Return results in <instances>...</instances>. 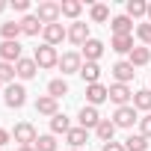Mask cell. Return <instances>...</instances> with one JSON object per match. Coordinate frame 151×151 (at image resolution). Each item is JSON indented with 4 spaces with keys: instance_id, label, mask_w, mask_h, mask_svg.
Listing matches in <instances>:
<instances>
[{
    "instance_id": "obj_3",
    "label": "cell",
    "mask_w": 151,
    "mask_h": 151,
    "mask_svg": "<svg viewBox=\"0 0 151 151\" xmlns=\"http://www.w3.org/2000/svg\"><path fill=\"white\" fill-rule=\"evenodd\" d=\"M33 59H36V65H39V68H53V65H59L56 47H50V45H42V47H36Z\"/></svg>"
},
{
    "instance_id": "obj_38",
    "label": "cell",
    "mask_w": 151,
    "mask_h": 151,
    "mask_svg": "<svg viewBox=\"0 0 151 151\" xmlns=\"http://www.w3.org/2000/svg\"><path fill=\"white\" fill-rule=\"evenodd\" d=\"M9 136H12V133H9V130H3V127H0V148H3V145H6V142H9Z\"/></svg>"
},
{
    "instance_id": "obj_37",
    "label": "cell",
    "mask_w": 151,
    "mask_h": 151,
    "mask_svg": "<svg viewBox=\"0 0 151 151\" xmlns=\"http://www.w3.org/2000/svg\"><path fill=\"white\" fill-rule=\"evenodd\" d=\"M104 151H127L124 142H104Z\"/></svg>"
},
{
    "instance_id": "obj_41",
    "label": "cell",
    "mask_w": 151,
    "mask_h": 151,
    "mask_svg": "<svg viewBox=\"0 0 151 151\" xmlns=\"http://www.w3.org/2000/svg\"><path fill=\"white\" fill-rule=\"evenodd\" d=\"M148 18H151V3H148Z\"/></svg>"
},
{
    "instance_id": "obj_6",
    "label": "cell",
    "mask_w": 151,
    "mask_h": 151,
    "mask_svg": "<svg viewBox=\"0 0 151 151\" xmlns=\"http://www.w3.org/2000/svg\"><path fill=\"white\" fill-rule=\"evenodd\" d=\"M136 122H139V116H136V107H130V104L127 107H119L116 116H113V124L116 127H133Z\"/></svg>"
},
{
    "instance_id": "obj_31",
    "label": "cell",
    "mask_w": 151,
    "mask_h": 151,
    "mask_svg": "<svg viewBox=\"0 0 151 151\" xmlns=\"http://www.w3.org/2000/svg\"><path fill=\"white\" fill-rule=\"evenodd\" d=\"M89 15H92V21H95V24H104V21H110V6L95 3V6L89 9Z\"/></svg>"
},
{
    "instance_id": "obj_29",
    "label": "cell",
    "mask_w": 151,
    "mask_h": 151,
    "mask_svg": "<svg viewBox=\"0 0 151 151\" xmlns=\"http://www.w3.org/2000/svg\"><path fill=\"white\" fill-rule=\"evenodd\" d=\"M47 95L59 101L62 95H68V83H65L62 77H56V80H50V83H47Z\"/></svg>"
},
{
    "instance_id": "obj_21",
    "label": "cell",
    "mask_w": 151,
    "mask_h": 151,
    "mask_svg": "<svg viewBox=\"0 0 151 151\" xmlns=\"http://www.w3.org/2000/svg\"><path fill=\"white\" fill-rule=\"evenodd\" d=\"M86 139H89V130H83V127H71V130L65 133V142H68L71 148H77V151H80V145H83Z\"/></svg>"
},
{
    "instance_id": "obj_12",
    "label": "cell",
    "mask_w": 151,
    "mask_h": 151,
    "mask_svg": "<svg viewBox=\"0 0 151 151\" xmlns=\"http://www.w3.org/2000/svg\"><path fill=\"white\" fill-rule=\"evenodd\" d=\"M113 77H116V83H127V80H133V77H136V68H133L127 59H122V62H116V65H113Z\"/></svg>"
},
{
    "instance_id": "obj_35",
    "label": "cell",
    "mask_w": 151,
    "mask_h": 151,
    "mask_svg": "<svg viewBox=\"0 0 151 151\" xmlns=\"http://www.w3.org/2000/svg\"><path fill=\"white\" fill-rule=\"evenodd\" d=\"M139 133H142L145 139L151 136V116H142V119H139Z\"/></svg>"
},
{
    "instance_id": "obj_23",
    "label": "cell",
    "mask_w": 151,
    "mask_h": 151,
    "mask_svg": "<svg viewBox=\"0 0 151 151\" xmlns=\"http://www.w3.org/2000/svg\"><path fill=\"white\" fill-rule=\"evenodd\" d=\"M136 45H133V36H113V50L116 53H130Z\"/></svg>"
},
{
    "instance_id": "obj_30",
    "label": "cell",
    "mask_w": 151,
    "mask_h": 151,
    "mask_svg": "<svg viewBox=\"0 0 151 151\" xmlns=\"http://www.w3.org/2000/svg\"><path fill=\"white\" fill-rule=\"evenodd\" d=\"M133 107H136V110H151V89L133 92Z\"/></svg>"
},
{
    "instance_id": "obj_16",
    "label": "cell",
    "mask_w": 151,
    "mask_h": 151,
    "mask_svg": "<svg viewBox=\"0 0 151 151\" xmlns=\"http://www.w3.org/2000/svg\"><path fill=\"white\" fill-rule=\"evenodd\" d=\"M77 122H80V127H83V130H89V127H98V124H101L98 107H83V110H80V116H77Z\"/></svg>"
},
{
    "instance_id": "obj_8",
    "label": "cell",
    "mask_w": 151,
    "mask_h": 151,
    "mask_svg": "<svg viewBox=\"0 0 151 151\" xmlns=\"http://www.w3.org/2000/svg\"><path fill=\"white\" fill-rule=\"evenodd\" d=\"M42 36H45V45H50V47H56L62 39H68V30L62 27V24H47L45 30H42Z\"/></svg>"
},
{
    "instance_id": "obj_42",
    "label": "cell",
    "mask_w": 151,
    "mask_h": 151,
    "mask_svg": "<svg viewBox=\"0 0 151 151\" xmlns=\"http://www.w3.org/2000/svg\"><path fill=\"white\" fill-rule=\"evenodd\" d=\"M71 151H77V148H71Z\"/></svg>"
},
{
    "instance_id": "obj_25",
    "label": "cell",
    "mask_w": 151,
    "mask_h": 151,
    "mask_svg": "<svg viewBox=\"0 0 151 151\" xmlns=\"http://www.w3.org/2000/svg\"><path fill=\"white\" fill-rule=\"evenodd\" d=\"M95 133H98V139H101V142H113V133H116V124H113L110 119H101V124L95 127Z\"/></svg>"
},
{
    "instance_id": "obj_15",
    "label": "cell",
    "mask_w": 151,
    "mask_h": 151,
    "mask_svg": "<svg viewBox=\"0 0 151 151\" xmlns=\"http://www.w3.org/2000/svg\"><path fill=\"white\" fill-rule=\"evenodd\" d=\"M127 62H130L133 68H139V65H148V62H151V47H148V45H139V47H133V50L127 53Z\"/></svg>"
},
{
    "instance_id": "obj_9",
    "label": "cell",
    "mask_w": 151,
    "mask_h": 151,
    "mask_svg": "<svg viewBox=\"0 0 151 151\" xmlns=\"http://www.w3.org/2000/svg\"><path fill=\"white\" fill-rule=\"evenodd\" d=\"M110 101L119 104V107H127V101H133V92L127 83H113L110 86Z\"/></svg>"
},
{
    "instance_id": "obj_1",
    "label": "cell",
    "mask_w": 151,
    "mask_h": 151,
    "mask_svg": "<svg viewBox=\"0 0 151 151\" xmlns=\"http://www.w3.org/2000/svg\"><path fill=\"white\" fill-rule=\"evenodd\" d=\"M3 101H6L9 110H21V107L27 104V89H24L21 83H9L6 92H3Z\"/></svg>"
},
{
    "instance_id": "obj_17",
    "label": "cell",
    "mask_w": 151,
    "mask_h": 151,
    "mask_svg": "<svg viewBox=\"0 0 151 151\" xmlns=\"http://www.w3.org/2000/svg\"><path fill=\"white\" fill-rule=\"evenodd\" d=\"M110 27H113V36H130V33H133V21H130L127 15H116V18L110 21Z\"/></svg>"
},
{
    "instance_id": "obj_32",
    "label": "cell",
    "mask_w": 151,
    "mask_h": 151,
    "mask_svg": "<svg viewBox=\"0 0 151 151\" xmlns=\"http://www.w3.org/2000/svg\"><path fill=\"white\" fill-rule=\"evenodd\" d=\"M33 148H36V151H56V136H53V133H45V136L36 139Z\"/></svg>"
},
{
    "instance_id": "obj_39",
    "label": "cell",
    "mask_w": 151,
    "mask_h": 151,
    "mask_svg": "<svg viewBox=\"0 0 151 151\" xmlns=\"http://www.w3.org/2000/svg\"><path fill=\"white\" fill-rule=\"evenodd\" d=\"M18 151H36V148H33V145H21Z\"/></svg>"
},
{
    "instance_id": "obj_27",
    "label": "cell",
    "mask_w": 151,
    "mask_h": 151,
    "mask_svg": "<svg viewBox=\"0 0 151 151\" xmlns=\"http://www.w3.org/2000/svg\"><path fill=\"white\" fill-rule=\"evenodd\" d=\"M142 15H148V3L145 0H127V18L133 21V18H142Z\"/></svg>"
},
{
    "instance_id": "obj_2",
    "label": "cell",
    "mask_w": 151,
    "mask_h": 151,
    "mask_svg": "<svg viewBox=\"0 0 151 151\" xmlns=\"http://www.w3.org/2000/svg\"><path fill=\"white\" fill-rule=\"evenodd\" d=\"M12 139L18 142V148H21V145H36L39 133H36V127H33L30 122H21V124H15V130H12Z\"/></svg>"
},
{
    "instance_id": "obj_5",
    "label": "cell",
    "mask_w": 151,
    "mask_h": 151,
    "mask_svg": "<svg viewBox=\"0 0 151 151\" xmlns=\"http://www.w3.org/2000/svg\"><path fill=\"white\" fill-rule=\"evenodd\" d=\"M59 15H62V9H59V3H39V9H36V18L47 27V24H59Z\"/></svg>"
},
{
    "instance_id": "obj_34",
    "label": "cell",
    "mask_w": 151,
    "mask_h": 151,
    "mask_svg": "<svg viewBox=\"0 0 151 151\" xmlns=\"http://www.w3.org/2000/svg\"><path fill=\"white\" fill-rule=\"evenodd\" d=\"M136 36H139V42H145L151 47V24H139L136 27Z\"/></svg>"
},
{
    "instance_id": "obj_28",
    "label": "cell",
    "mask_w": 151,
    "mask_h": 151,
    "mask_svg": "<svg viewBox=\"0 0 151 151\" xmlns=\"http://www.w3.org/2000/svg\"><path fill=\"white\" fill-rule=\"evenodd\" d=\"M59 9H62V15H65V18H77V15L83 12V3H80V0H62Z\"/></svg>"
},
{
    "instance_id": "obj_24",
    "label": "cell",
    "mask_w": 151,
    "mask_h": 151,
    "mask_svg": "<svg viewBox=\"0 0 151 151\" xmlns=\"http://www.w3.org/2000/svg\"><path fill=\"white\" fill-rule=\"evenodd\" d=\"M68 130H71L68 116H65V113H56V116L50 119V133H68Z\"/></svg>"
},
{
    "instance_id": "obj_19",
    "label": "cell",
    "mask_w": 151,
    "mask_h": 151,
    "mask_svg": "<svg viewBox=\"0 0 151 151\" xmlns=\"http://www.w3.org/2000/svg\"><path fill=\"white\" fill-rule=\"evenodd\" d=\"M42 30H45V24H42L36 15H24V18H21V33H24V36H39Z\"/></svg>"
},
{
    "instance_id": "obj_20",
    "label": "cell",
    "mask_w": 151,
    "mask_h": 151,
    "mask_svg": "<svg viewBox=\"0 0 151 151\" xmlns=\"http://www.w3.org/2000/svg\"><path fill=\"white\" fill-rule=\"evenodd\" d=\"M36 113H39V116H50V119H53V116L59 113V110H56V98H50V95H42V98L36 101Z\"/></svg>"
},
{
    "instance_id": "obj_40",
    "label": "cell",
    "mask_w": 151,
    "mask_h": 151,
    "mask_svg": "<svg viewBox=\"0 0 151 151\" xmlns=\"http://www.w3.org/2000/svg\"><path fill=\"white\" fill-rule=\"evenodd\" d=\"M0 12H6V3H3V0H0Z\"/></svg>"
},
{
    "instance_id": "obj_14",
    "label": "cell",
    "mask_w": 151,
    "mask_h": 151,
    "mask_svg": "<svg viewBox=\"0 0 151 151\" xmlns=\"http://www.w3.org/2000/svg\"><path fill=\"white\" fill-rule=\"evenodd\" d=\"M104 56V42L101 39H89L86 45H83V59L86 62H98Z\"/></svg>"
},
{
    "instance_id": "obj_36",
    "label": "cell",
    "mask_w": 151,
    "mask_h": 151,
    "mask_svg": "<svg viewBox=\"0 0 151 151\" xmlns=\"http://www.w3.org/2000/svg\"><path fill=\"white\" fill-rule=\"evenodd\" d=\"M12 9L15 12H27L30 9V0H12Z\"/></svg>"
},
{
    "instance_id": "obj_22",
    "label": "cell",
    "mask_w": 151,
    "mask_h": 151,
    "mask_svg": "<svg viewBox=\"0 0 151 151\" xmlns=\"http://www.w3.org/2000/svg\"><path fill=\"white\" fill-rule=\"evenodd\" d=\"M0 36H3V42H18V36H21V21L0 24Z\"/></svg>"
},
{
    "instance_id": "obj_18",
    "label": "cell",
    "mask_w": 151,
    "mask_h": 151,
    "mask_svg": "<svg viewBox=\"0 0 151 151\" xmlns=\"http://www.w3.org/2000/svg\"><path fill=\"white\" fill-rule=\"evenodd\" d=\"M80 77H83V83H86V86L98 83V80H101V65H98V62H83Z\"/></svg>"
},
{
    "instance_id": "obj_11",
    "label": "cell",
    "mask_w": 151,
    "mask_h": 151,
    "mask_svg": "<svg viewBox=\"0 0 151 151\" xmlns=\"http://www.w3.org/2000/svg\"><path fill=\"white\" fill-rule=\"evenodd\" d=\"M110 98V89L104 86V83H92V86H86V101H89V107H98V104H104Z\"/></svg>"
},
{
    "instance_id": "obj_13",
    "label": "cell",
    "mask_w": 151,
    "mask_h": 151,
    "mask_svg": "<svg viewBox=\"0 0 151 151\" xmlns=\"http://www.w3.org/2000/svg\"><path fill=\"white\" fill-rule=\"evenodd\" d=\"M36 71H39L36 59H27V56H21V59L15 62V74H18L21 80H33V77H36Z\"/></svg>"
},
{
    "instance_id": "obj_7",
    "label": "cell",
    "mask_w": 151,
    "mask_h": 151,
    "mask_svg": "<svg viewBox=\"0 0 151 151\" xmlns=\"http://www.w3.org/2000/svg\"><path fill=\"white\" fill-rule=\"evenodd\" d=\"M89 39H92V36H89V24H83V21H74V24L68 27V42H71V45L83 47Z\"/></svg>"
},
{
    "instance_id": "obj_26",
    "label": "cell",
    "mask_w": 151,
    "mask_h": 151,
    "mask_svg": "<svg viewBox=\"0 0 151 151\" xmlns=\"http://www.w3.org/2000/svg\"><path fill=\"white\" fill-rule=\"evenodd\" d=\"M124 148H127V151H148V139H145L142 133H130V136L124 139Z\"/></svg>"
},
{
    "instance_id": "obj_10",
    "label": "cell",
    "mask_w": 151,
    "mask_h": 151,
    "mask_svg": "<svg viewBox=\"0 0 151 151\" xmlns=\"http://www.w3.org/2000/svg\"><path fill=\"white\" fill-rule=\"evenodd\" d=\"M21 42H3L0 45V62H9V65H15L18 59H21Z\"/></svg>"
},
{
    "instance_id": "obj_4",
    "label": "cell",
    "mask_w": 151,
    "mask_h": 151,
    "mask_svg": "<svg viewBox=\"0 0 151 151\" xmlns=\"http://www.w3.org/2000/svg\"><path fill=\"white\" fill-rule=\"evenodd\" d=\"M59 68H62V74H80V68H83V53H77V50L62 53V56H59Z\"/></svg>"
},
{
    "instance_id": "obj_33",
    "label": "cell",
    "mask_w": 151,
    "mask_h": 151,
    "mask_svg": "<svg viewBox=\"0 0 151 151\" xmlns=\"http://www.w3.org/2000/svg\"><path fill=\"white\" fill-rule=\"evenodd\" d=\"M0 83H15V65H9V62H0Z\"/></svg>"
}]
</instances>
